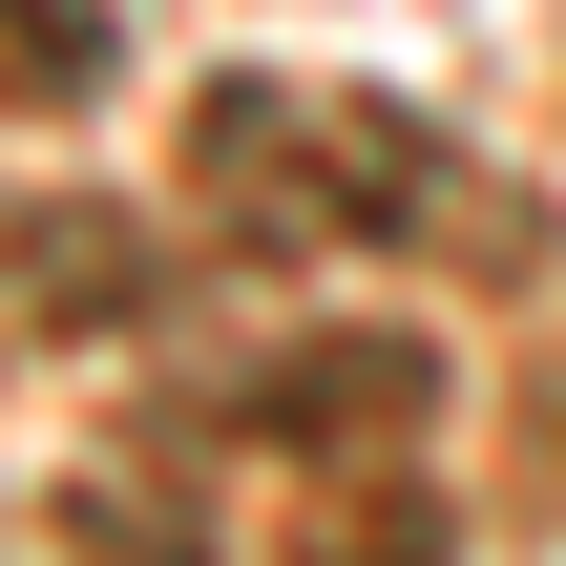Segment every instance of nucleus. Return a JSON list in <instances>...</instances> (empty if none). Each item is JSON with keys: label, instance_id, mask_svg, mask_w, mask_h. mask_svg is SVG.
Masks as SVG:
<instances>
[{"label": "nucleus", "instance_id": "nucleus-1", "mask_svg": "<svg viewBox=\"0 0 566 566\" xmlns=\"http://www.w3.org/2000/svg\"><path fill=\"white\" fill-rule=\"evenodd\" d=\"M189 189H210L252 252H378V231H420L441 147H420V126H378V105H315V84L231 63V84L189 105Z\"/></svg>", "mask_w": 566, "mask_h": 566}, {"label": "nucleus", "instance_id": "nucleus-2", "mask_svg": "<svg viewBox=\"0 0 566 566\" xmlns=\"http://www.w3.org/2000/svg\"><path fill=\"white\" fill-rule=\"evenodd\" d=\"M420 399H441L420 336H315V357H273V441H399Z\"/></svg>", "mask_w": 566, "mask_h": 566}, {"label": "nucleus", "instance_id": "nucleus-3", "mask_svg": "<svg viewBox=\"0 0 566 566\" xmlns=\"http://www.w3.org/2000/svg\"><path fill=\"white\" fill-rule=\"evenodd\" d=\"M21 294H42V315H147V252H126L105 210H42V231H21Z\"/></svg>", "mask_w": 566, "mask_h": 566}, {"label": "nucleus", "instance_id": "nucleus-4", "mask_svg": "<svg viewBox=\"0 0 566 566\" xmlns=\"http://www.w3.org/2000/svg\"><path fill=\"white\" fill-rule=\"evenodd\" d=\"M105 84V0H0V105H84Z\"/></svg>", "mask_w": 566, "mask_h": 566}]
</instances>
